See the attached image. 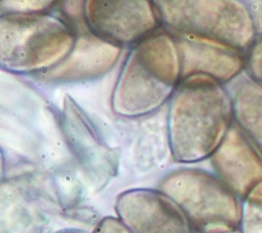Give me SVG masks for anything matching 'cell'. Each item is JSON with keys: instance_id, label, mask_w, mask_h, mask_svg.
Returning <instances> with one entry per match:
<instances>
[{"instance_id": "cell-4", "label": "cell", "mask_w": 262, "mask_h": 233, "mask_svg": "<svg viewBox=\"0 0 262 233\" xmlns=\"http://www.w3.org/2000/svg\"><path fill=\"white\" fill-rule=\"evenodd\" d=\"M159 190L176 204L194 233L239 230L243 201L215 174L181 168L166 175Z\"/></svg>"}, {"instance_id": "cell-10", "label": "cell", "mask_w": 262, "mask_h": 233, "mask_svg": "<svg viewBox=\"0 0 262 233\" xmlns=\"http://www.w3.org/2000/svg\"><path fill=\"white\" fill-rule=\"evenodd\" d=\"M171 35L180 54L181 81L193 76H206L225 84L245 72V53L201 37Z\"/></svg>"}, {"instance_id": "cell-3", "label": "cell", "mask_w": 262, "mask_h": 233, "mask_svg": "<svg viewBox=\"0 0 262 233\" xmlns=\"http://www.w3.org/2000/svg\"><path fill=\"white\" fill-rule=\"evenodd\" d=\"M75 42L67 21L49 12L4 14L0 20V62L11 73L48 72L68 57Z\"/></svg>"}, {"instance_id": "cell-11", "label": "cell", "mask_w": 262, "mask_h": 233, "mask_svg": "<svg viewBox=\"0 0 262 233\" xmlns=\"http://www.w3.org/2000/svg\"><path fill=\"white\" fill-rule=\"evenodd\" d=\"M210 160L216 177L242 201L262 182V155L235 122Z\"/></svg>"}, {"instance_id": "cell-5", "label": "cell", "mask_w": 262, "mask_h": 233, "mask_svg": "<svg viewBox=\"0 0 262 233\" xmlns=\"http://www.w3.org/2000/svg\"><path fill=\"white\" fill-rule=\"evenodd\" d=\"M172 34L216 41L246 54L258 36L252 10L238 0H172L155 2Z\"/></svg>"}, {"instance_id": "cell-16", "label": "cell", "mask_w": 262, "mask_h": 233, "mask_svg": "<svg viewBox=\"0 0 262 233\" xmlns=\"http://www.w3.org/2000/svg\"><path fill=\"white\" fill-rule=\"evenodd\" d=\"M93 233H133L118 218L106 217L102 219Z\"/></svg>"}, {"instance_id": "cell-9", "label": "cell", "mask_w": 262, "mask_h": 233, "mask_svg": "<svg viewBox=\"0 0 262 233\" xmlns=\"http://www.w3.org/2000/svg\"><path fill=\"white\" fill-rule=\"evenodd\" d=\"M75 34V46L68 57L37 78L48 83L91 81L107 74L116 66L122 48L98 37L89 28L80 29Z\"/></svg>"}, {"instance_id": "cell-17", "label": "cell", "mask_w": 262, "mask_h": 233, "mask_svg": "<svg viewBox=\"0 0 262 233\" xmlns=\"http://www.w3.org/2000/svg\"><path fill=\"white\" fill-rule=\"evenodd\" d=\"M58 233H83V232L76 231V230H65V231H61V232H58Z\"/></svg>"}, {"instance_id": "cell-6", "label": "cell", "mask_w": 262, "mask_h": 233, "mask_svg": "<svg viewBox=\"0 0 262 233\" xmlns=\"http://www.w3.org/2000/svg\"><path fill=\"white\" fill-rule=\"evenodd\" d=\"M84 14L92 33L120 48L137 46L162 23L156 4L149 0H90Z\"/></svg>"}, {"instance_id": "cell-13", "label": "cell", "mask_w": 262, "mask_h": 233, "mask_svg": "<svg viewBox=\"0 0 262 233\" xmlns=\"http://www.w3.org/2000/svg\"><path fill=\"white\" fill-rule=\"evenodd\" d=\"M240 233H262V182L243 201Z\"/></svg>"}, {"instance_id": "cell-8", "label": "cell", "mask_w": 262, "mask_h": 233, "mask_svg": "<svg viewBox=\"0 0 262 233\" xmlns=\"http://www.w3.org/2000/svg\"><path fill=\"white\" fill-rule=\"evenodd\" d=\"M115 210L133 233H194L181 209L159 189L126 190L117 198Z\"/></svg>"}, {"instance_id": "cell-15", "label": "cell", "mask_w": 262, "mask_h": 233, "mask_svg": "<svg viewBox=\"0 0 262 233\" xmlns=\"http://www.w3.org/2000/svg\"><path fill=\"white\" fill-rule=\"evenodd\" d=\"M54 4V2H3L2 7L5 8V14L37 13L48 12Z\"/></svg>"}, {"instance_id": "cell-18", "label": "cell", "mask_w": 262, "mask_h": 233, "mask_svg": "<svg viewBox=\"0 0 262 233\" xmlns=\"http://www.w3.org/2000/svg\"><path fill=\"white\" fill-rule=\"evenodd\" d=\"M229 233H240L239 230H236V231H233V232H229Z\"/></svg>"}, {"instance_id": "cell-14", "label": "cell", "mask_w": 262, "mask_h": 233, "mask_svg": "<svg viewBox=\"0 0 262 233\" xmlns=\"http://www.w3.org/2000/svg\"><path fill=\"white\" fill-rule=\"evenodd\" d=\"M246 74L262 86V34H259L253 45L246 52Z\"/></svg>"}, {"instance_id": "cell-1", "label": "cell", "mask_w": 262, "mask_h": 233, "mask_svg": "<svg viewBox=\"0 0 262 233\" xmlns=\"http://www.w3.org/2000/svg\"><path fill=\"white\" fill-rule=\"evenodd\" d=\"M233 125L232 99L224 84L206 76L181 81L168 116L174 161L193 164L211 158Z\"/></svg>"}, {"instance_id": "cell-2", "label": "cell", "mask_w": 262, "mask_h": 233, "mask_svg": "<svg viewBox=\"0 0 262 233\" xmlns=\"http://www.w3.org/2000/svg\"><path fill=\"white\" fill-rule=\"evenodd\" d=\"M181 74L176 40L168 32H156L128 55L114 90V112L126 118L155 112L176 92Z\"/></svg>"}, {"instance_id": "cell-7", "label": "cell", "mask_w": 262, "mask_h": 233, "mask_svg": "<svg viewBox=\"0 0 262 233\" xmlns=\"http://www.w3.org/2000/svg\"><path fill=\"white\" fill-rule=\"evenodd\" d=\"M63 129L81 172L95 190H101L117 173L118 154L70 97L64 101Z\"/></svg>"}, {"instance_id": "cell-12", "label": "cell", "mask_w": 262, "mask_h": 233, "mask_svg": "<svg viewBox=\"0 0 262 233\" xmlns=\"http://www.w3.org/2000/svg\"><path fill=\"white\" fill-rule=\"evenodd\" d=\"M234 122L262 155V86L243 73L227 88Z\"/></svg>"}]
</instances>
